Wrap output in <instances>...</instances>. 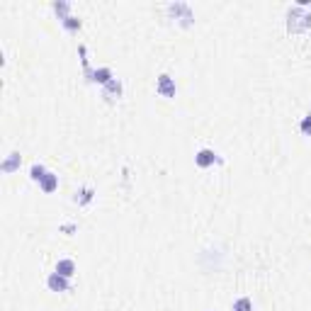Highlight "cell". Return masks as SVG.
I'll list each match as a JSON object with an SVG mask.
<instances>
[{
  "label": "cell",
  "instance_id": "cell-2",
  "mask_svg": "<svg viewBox=\"0 0 311 311\" xmlns=\"http://www.w3.org/2000/svg\"><path fill=\"white\" fill-rule=\"evenodd\" d=\"M168 12H170L175 20H180L185 27H188V24H192V20H195L192 8H190L188 3H170V5H168Z\"/></svg>",
  "mask_w": 311,
  "mask_h": 311
},
{
  "label": "cell",
  "instance_id": "cell-14",
  "mask_svg": "<svg viewBox=\"0 0 311 311\" xmlns=\"http://www.w3.org/2000/svg\"><path fill=\"white\" fill-rule=\"evenodd\" d=\"M61 24H64V27H66L68 32H78V29H80V24H83V22H80V20H78L76 15H68L66 20H61Z\"/></svg>",
  "mask_w": 311,
  "mask_h": 311
},
{
  "label": "cell",
  "instance_id": "cell-4",
  "mask_svg": "<svg viewBox=\"0 0 311 311\" xmlns=\"http://www.w3.org/2000/svg\"><path fill=\"white\" fill-rule=\"evenodd\" d=\"M46 287L51 289V292H68V289H71V282H68V277L58 275L54 270V272L46 277Z\"/></svg>",
  "mask_w": 311,
  "mask_h": 311
},
{
  "label": "cell",
  "instance_id": "cell-16",
  "mask_svg": "<svg viewBox=\"0 0 311 311\" xmlns=\"http://www.w3.org/2000/svg\"><path fill=\"white\" fill-rule=\"evenodd\" d=\"M299 129H301V134H304V136H311V114H306V117L301 119Z\"/></svg>",
  "mask_w": 311,
  "mask_h": 311
},
{
  "label": "cell",
  "instance_id": "cell-1",
  "mask_svg": "<svg viewBox=\"0 0 311 311\" xmlns=\"http://www.w3.org/2000/svg\"><path fill=\"white\" fill-rule=\"evenodd\" d=\"M311 29V12H306L304 8L294 5L287 10V32L289 34H304Z\"/></svg>",
  "mask_w": 311,
  "mask_h": 311
},
{
  "label": "cell",
  "instance_id": "cell-10",
  "mask_svg": "<svg viewBox=\"0 0 311 311\" xmlns=\"http://www.w3.org/2000/svg\"><path fill=\"white\" fill-rule=\"evenodd\" d=\"M112 80H114V73H112V68H107V66L98 68V71L92 73V83H100L102 88H105L107 83H112Z\"/></svg>",
  "mask_w": 311,
  "mask_h": 311
},
{
  "label": "cell",
  "instance_id": "cell-17",
  "mask_svg": "<svg viewBox=\"0 0 311 311\" xmlns=\"http://www.w3.org/2000/svg\"><path fill=\"white\" fill-rule=\"evenodd\" d=\"M64 231H66V233H71V231H76V226H73V224H66V226H64Z\"/></svg>",
  "mask_w": 311,
  "mask_h": 311
},
{
  "label": "cell",
  "instance_id": "cell-15",
  "mask_svg": "<svg viewBox=\"0 0 311 311\" xmlns=\"http://www.w3.org/2000/svg\"><path fill=\"white\" fill-rule=\"evenodd\" d=\"M233 311H253V301L248 297H241V299L233 301Z\"/></svg>",
  "mask_w": 311,
  "mask_h": 311
},
{
  "label": "cell",
  "instance_id": "cell-13",
  "mask_svg": "<svg viewBox=\"0 0 311 311\" xmlns=\"http://www.w3.org/2000/svg\"><path fill=\"white\" fill-rule=\"evenodd\" d=\"M46 173H49V170H46V168H44V166H42V163H34V166H32V168H29V178H32V180H34V182H39V180L44 178Z\"/></svg>",
  "mask_w": 311,
  "mask_h": 311
},
{
  "label": "cell",
  "instance_id": "cell-7",
  "mask_svg": "<svg viewBox=\"0 0 311 311\" xmlns=\"http://www.w3.org/2000/svg\"><path fill=\"white\" fill-rule=\"evenodd\" d=\"M20 163H22V158H20V153L17 151H12L5 161H3V166H0V170L5 173V175H10V173H15L17 168H20Z\"/></svg>",
  "mask_w": 311,
  "mask_h": 311
},
{
  "label": "cell",
  "instance_id": "cell-11",
  "mask_svg": "<svg viewBox=\"0 0 311 311\" xmlns=\"http://www.w3.org/2000/svg\"><path fill=\"white\" fill-rule=\"evenodd\" d=\"M92 197H95V190H92V188H83L80 192H76V202L80 204V207L90 204V202H92Z\"/></svg>",
  "mask_w": 311,
  "mask_h": 311
},
{
  "label": "cell",
  "instance_id": "cell-12",
  "mask_svg": "<svg viewBox=\"0 0 311 311\" xmlns=\"http://www.w3.org/2000/svg\"><path fill=\"white\" fill-rule=\"evenodd\" d=\"M71 5H68L66 0H58V3H54V12L58 15V20H66L68 15H71Z\"/></svg>",
  "mask_w": 311,
  "mask_h": 311
},
{
  "label": "cell",
  "instance_id": "cell-3",
  "mask_svg": "<svg viewBox=\"0 0 311 311\" xmlns=\"http://www.w3.org/2000/svg\"><path fill=\"white\" fill-rule=\"evenodd\" d=\"M156 92L163 95V98H175V92H178L175 80L168 76V73H161V76H158V83H156Z\"/></svg>",
  "mask_w": 311,
  "mask_h": 311
},
{
  "label": "cell",
  "instance_id": "cell-8",
  "mask_svg": "<svg viewBox=\"0 0 311 311\" xmlns=\"http://www.w3.org/2000/svg\"><path fill=\"white\" fill-rule=\"evenodd\" d=\"M39 188H42V192H46V195L56 192V190H58V175H56V173H46L44 178L39 180Z\"/></svg>",
  "mask_w": 311,
  "mask_h": 311
},
{
  "label": "cell",
  "instance_id": "cell-6",
  "mask_svg": "<svg viewBox=\"0 0 311 311\" xmlns=\"http://www.w3.org/2000/svg\"><path fill=\"white\" fill-rule=\"evenodd\" d=\"M214 161H219V158H216V153H214L211 148H202V151H197V156H195V163L200 168L214 166Z\"/></svg>",
  "mask_w": 311,
  "mask_h": 311
},
{
  "label": "cell",
  "instance_id": "cell-5",
  "mask_svg": "<svg viewBox=\"0 0 311 311\" xmlns=\"http://www.w3.org/2000/svg\"><path fill=\"white\" fill-rule=\"evenodd\" d=\"M102 95H105L107 100H119V98H122V80L114 78L112 83H107V85L102 88Z\"/></svg>",
  "mask_w": 311,
  "mask_h": 311
},
{
  "label": "cell",
  "instance_id": "cell-9",
  "mask_svg": "<svg viewBox=\"0 0 311 311\" xmlns=\"http://www.w3.org/2000/svg\"><path fill=\"white\" fill-rule=\"evenodd\" d=\"M56 272L71 279V277H73V272H76V263H73L71 258H61V260L56 263Z\"/></svg>",
  "mask_w": 311,
  "mask_h": 311
}]
</instances>
